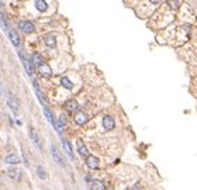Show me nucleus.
<instances>
[{
    "mask_svg": "<svg viewBox=\"0 0 197 190\" xmlns=\"http://www.w3.org/2000/svg\"><path fill=\"white\" fill-rule=\"evenodd\" d=\"M30 137H31V141L34 142V145H35L40 151H42L44 142H42V140H41L40 134H38L37 131H35V128H33V127H30Z\"/></svg>",
    "mask_w": 197,
    "mask_h": 190,
    "instance_id": "1",
    "label": "nucleus"
},
{
    "mask_svg": "<svg viewBox=\"0 0 197 190\" xmlns=\"http://www.w3.org/2000/svg\"><path fill=\"white\" fill-rule=\"evenodd\" d=\"M18 55H20L21 63H23V65H24V69H26V72H27V73H28V75H33L34 69H33V63H31V61L26 57V53H24L23 51H18Z\"/></svg>",
    "mask_w": 197,
    "mask_h": 190,
    "instance_id": "2",
    "label": "nucleus"
},
{
    "mask_svg": "<svg viewBox=\"0 0 197 190\" xmlns=\"http://www.w3.org/2000/svg\"><path fill=\"white\" fill-rule=\"evenodd\" d=\"M7 34H9V38H10L11 44H13L14 47L20 48L21 47V40H20V37H18V34H17L14 30H11V28H9V30H7Z\"/></svg>",
    "mask_w": 197,
    "mask_h": 190,
    "instance_id": "3",
    "label": "nucleus"
},
{
    "mask_svg": "<svg viewBox=\"0 0 197 190\" xmlns=\"http://www.w3.org/2000/svg\"><path fill=\"white\" fill-rule=\"evenodd\" d=\"M18 27H20V28L26 34H33L34 31H35V27H34V24L30 23V21H20V23H18Z\"/></svg>",
    "mask_w": 197,
    "mask_h": 190,
    "instance_id": "4",
    "label": "nucleus"
},
{
    "mask_svg": "<svg viewBox=\"0 0 197 190\" xmlns=\"http://www.w3.org/2000/svg\"><path fill=\"white\" fill-rule=\"evenodd\" d=\"M87 120H89V116H87L86 113H83V111H77V113L75 114V123H76L77 125H85V124L87 123Z\"/></svg>",
    "mask_w": 197,
    "mask_h": 190,
    "instance_id": "5",
    "label": "nucleus"
},
{
    "mask_svg": "<svg viewBox=\"0 0 197 190\" xmlns=\"http://www.w3.org/2000/svg\"><path fill=\"white\" fill-rule=\"evenodd\" d=\"M33 86H34V90H35V94H37V97H38V99H40L41 104H42L44 107H47L48 101H47V99H45V97H44L42 92H41L40 86H38V83H37V80H34V82H33Z\"/></svg>",
    "mask_w": 197,
    "mask_h": 190,
    "instance_id": "6",
    "label": "nucleus"
},
{
    "mask_svg": "<svg viewBox=\"0 0 197 190\" xmlns=\"http://www.w3.org/2000/svg\"><path fill=\"white\" fill-rule=\"evenodd\" d=\"M51 153H52V158L55 159V162H58L59 165L65 166V160H64V158H62V155L59 153V151H58V148L55 147V145H52V147H51Z\"/></svg>",
    "mask_w": 197,
    "mask_h": 190,
    "instance_id": "7",
    "label": "nucleus"
},
{
    "mask_svg": "<svg viewBox=\"0 0 197 190\" xmlns=\"http://www.w3.org/2000/svg\"><path fill=\"white\" fill-rule=\"evenodd\" d=\"M77 109H79V104L76 100H69L65 103V110L69 113H77Z\"/></svg>",
    "mask_w": 197,
    "mask_h": 190,
    "instance_id": "8",
    "label": "nucleus"
},
{
    "mask_svg": "<svg viewBox=\"0 0 197 190\" xmlns=\"http://www.w3.org/2000/svg\"><path fill=\"white\" fill-rule=\"evenodd\" d=\"M44 42H45V45H47L48 48H55L57 47V38H55V35H52V34L45 35V37H44Z\"/></svg>",
    "mask_w": 197,
    "mask_h": 190,
    "instance_id": "9",
    "label": "nucleus"
},
{
    "mask_svg": "<svg viewBox=\"0 0 197 190\" xmlns=\"http://www.w3.org/2000/svg\"><path fill=\"white\" fill-rule=\"evenodd\" d=\"M116 123H114V118L111 116H104L103 117V127L106 130H113Z\"/></svg>",
    "mask_w": 197,
    "mask_h": 190,
    "instance_id": "10",
    "label": "nucleus"
},
{
    "mask_svg": "<svg viewBox=\"0 0 197 190\" xmlns=\"http://www.w3.org/2000/svg\"><path fill=\"white\" fill-rule=\"evenodd\" d=\"M4 160H6V164H9V165H17V164H20L21 159L17 153H10V155H7V156L4 158Z\"/></svg>",
    "mask_w": 197,
    "mask_h": 190,
    "instance_id": "11",
    "label": "nucleus"
},
{
    "mask_svg": "<svg viewBox=\"0 0 197 190\" xmlns=\"http://www.w3.org/2000/svg\"><path fill=\"white\" fill-rule=\"evenodd\" d=\"M40 73L42 75V76H45V77H49L51 75H52V70H51V66L49 65H47V63H42V65H40Z\"/></svg>",
    "mask_w": 197,
    "mask_h": 190,
    "instance_id": "12",
    "label": "nucleus"
},
{
    "mask_svg": "<svg viewBox=\"0 0 197 190\" xmlns=\"http://www.w3.org/2000/svg\"><path fill=\"white\" fill-rule=\"evenodd\" d=\"M86 164L90 169H96V168L99 166V159H97L96 156H93V155H89V156L86 158Z\"/></svg>",
    "mask_w": 197,
    "mask_h": 190,
    "instance_id": "13",
    "label": "nucleus"
},
{
    "mask_svg": "<svg viewBox=\"0 0 197 190\" xmlns=\"http://www.w3.org/2000/svg\"><path fill=\"white\" fill-rule=\"evenodd\" d=\"M77 151H79V153L82 155V156H89V151H87L86 145L83 144V141L82 140H77Z\"/></svg>",
    "mask_w": 197,
    "mask_h": 190,
    "instance_id": "14",
    "label": "nucleus"
},
{
    "mask_svg": "<svg viewBox=\"0 0 197 190\" xmlns=\"http://www.w3.org/2000/svg\"><path fill=\"white\" fill-rule=\"evenodd\" d=\"M35 9H37L40 13H45L48 10V4L45 0H37L35 2Z\"/></svg>",
    "mask_w": 197,
    "mask_h": 190,
    "instance_id": "15",
    "label": "nucleus"
},
{
    "mask_svg": "<svg viewBox=\"0 0 197 190\" xmlns=\"http://www.w3.org/2000/svg\"><path fill=\"white\" fill-rule=\"evenodd\" d=\"M62 145H64V149L66 151V153L69 155L70 159H75L73 156V151H72V145H70V142L68 140H62Z\"/></svg>",
    "mask_w": 197,
    "mask_h": 190,
    "instance_id": "16",
    "label": "nucleus"
},
{
    "mask_svg": "<svg viewBox=\"0 0 197 190\" xmlns=\"http://www.w3.org/2000/svg\"><path fill=\"white\" fill-rule=\"evenodd\" d=\"M7 175H9V177H11L13 180H18L21 177V173L18 169H14V168H11V169L7 170Z\"/></svg>",
    "mask_w": 197,
    "mask_h": 190,
    "instance_id": "17",
    "label": "nucleus"
},
{
    "mask_svg": "<svg viewBox=\"0 0 197 190\" xmlns=\"http://www.w3.org/2000/svg\"><path fill=\"white\" fill-rule=\"evenodd\" d=\"M31 63H34V65H37V66H40V65H42V57H41V53L35 52L33 55V58H31Z\"/></svg>",
    "mask_w": 197,
    "mask_h": 190,
    "instance_id": "18",
    "label": "nucleus"
},
{
    "mask_svg": "<svg viewBox=\"0 0 197 190\" xmlns=\"http://www.w3.org/2000/svg\"><path fill=\"white\" fill-rule=\"evenodd\" d=\"M7 104H9V107H10V109L14 111V113H17V111H18V104H17V101L14 100L11 96L7 99Z\"/></svg>",
    "mask_w": 197,
    "mask_h": 190,
    "instance_id": "19",
    "label": "nucleus"
},
{
    "mask_svg": "<svg viewBox=\"0 0 197 190\" xmlns=\"http://www.w3.org/2000/svg\"><path fill=\"white\" fill-rule=\"evenodd\" d=\"M44 114H45V117H47L48 123H49L51 125H53V121H55V118H53V116H52V111H51L48 107H44Z\"/></svg>",
    "mask_w": 197,
    "mask_h": 190,
    "instance_id": "20",
    "label": "nucleus"
},
{
    "mask_svg": "<svg viewBox=\"0 0 197 190\" xmlns=\"http://www.w3.org/2000/svg\"><path fill=\"white\" fill-rule=\"evenodd\" d=\"M61 83H62V86H64L65 89H72V87H73V83H72L66 76H64L62 79H61Z\"/></svg>",
    "mask_w": 197,
    "mask_h": 190,
    "instance_id": "21",
    "label": "nucleus"
},
{
    "mask_svg": "<svg viewBox=\"0 0 197 190\" xmlns=\"http://www.w3.org/2000/svg\"><path fill=\"white\" fill-rule=\"evenodd\" d=\"M37 173H38V176H40L41 179H45V177H47V173H45V169H44L42 166H38V168H37Z\"/></svg>",
    "mask_w": 197,
    "mask_h": 190,
    "instance_id": "22",
    "label": "nucleus"
},
{
    "mask_svg": "<svg viewBox=\"0 0 197 190\" xmlns=\"http://www.w3.org/2000/svg\"><path fill=\"white\" fill-rule=\"evenodd\" d=\"M0 26H2V28H3L4 31L9 30V24H7V21H4V18L2 16H0Z\"/></svg>",
    "mask_w": 197,
    "mask_h": 190,
    "instance_id": "23",
    "label": "nucleus"
},
{
    "mask_svg": "<svg viewBox=\"0 0 197 190\" xmlns=\"http://www.w3.org/2000/svg\"><path fill=\"white\" fill-rule=\"evenodd\" d=\"M169 6H171L172 9H177V7H179V3H173V2H169Z\"/></svg>",
    "mask_w": 197,
    "mask_h": 190,
    "instance_id": "24",
    "label": "nucleus"
},
{
    "mask_svg": "<svg viewBox=\"0 0 197 190\" xmlns=\"http://www.w3.org/2000/svg\"><path fill=\"white\" fill-rule=\"evenodd\" d=\"M3 92H4V89H3V86H2V83H0V94H3Z\"/></svg>",
    "mask_w": 197,
    "mask_h": 190,
    "instance_id": "25",
    "label": "nucleus"
},
{
    "mask_svg": "<svg viewBox=\"0 0 197 190\" xmlns=\"http://www.w3.org/2000/svg\"><path fill=\"white\" fill-rule=\"evenodd\" d=\"M135 190H142V189H140V186H135Z\"/></svg>",
    "mask_w": 197,
    "mask_h": 190,
    "instance_id": "26",
    "label": "nucleus"
}]
</instances>
